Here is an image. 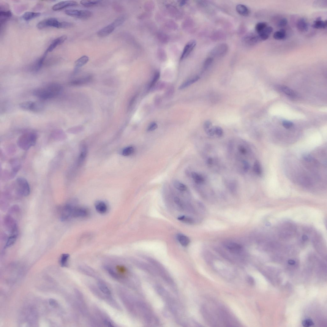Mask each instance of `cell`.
<instances>
[{"label":"cell","instance_id":"cell-1","mask_svg":"<svg viewBox=\"0 0 327 327\" xmlns=\"http://www.w3.org/2000/svg\"><path fill=\"white\" fill-rule=\"evenodd\" d=\"M62 90V86L58 83H51L37 89L33 92L35 96L43 100L51 99L58 96Z\"/></svg>","mask_w":327,"mask_h":327},{"label":"cell","instance_id":"cell-2","mask_svg":"<svg viewBox=\"0 0 327 327\" xmlns=\"http://www.w3.org/2000/svg\"><path fill=\"white\" fill-rule=\"evenodd\" d=\"M37 135L34 132H28L21 135L17 141L18 146L24 151L28 150L35 145Z\"/></svg>","mask_w":327,"mask_h":327},{"label":"cell","instance_id":"cell-3","mask_svg":"<svg viewBox=\"0 0 327 327\" xmlns=\"http://www.w3.org/2000/svg\"><path fill=\"white\" fill-rule=\"evenodd\" d=\"M66 21L60 22L56 18H49L41 21L37 23V28L39 29L53 27L57 28H66Z\"/></svg>","mask_w":327,"mask_h":327},{"label":"cell","instance_id":"cell-4","mask_svg":"<svg viewBox=\"0 0 327 327\" xmlns=\"http://www.w3.org/2000/svg\"><path fill=\"white\" fill-rule=\"evenodd\" d=\"M20 107L24 110L38 112L43 110L44 105L41 102L29 101L21 103Z\"/></svg>","mask_w":327,"mask_h":327},{"label":"cell","instance_id":"cell-5","mask_svg":"<svg viewBox=\"0 0 327 327\" xmlns=\"http://www.w3.org/2000/svg\"><path fill=\"white\" fill-rule=\"evenodd\" d=\"M65 13L68 15L81 19H88L92 15V13L87 10L70 9L65 11Z\"/></svg>","mask_w":327,"mask_h":327},{"label":"cell","instance_id":"cell-6","mask_svg":"<svg viewBox=\"0 0 327 327\" xmlns=\"http://www.w3.org/2000/svg\"><path fill=\"white\" fill-rule=\"evenodd\" d=\"M16 184L18 187V192L21 196L27 197L30 193V188L28 181L22 177H19L16 179Z\"/></svg>","mask_w":327,"mask_h":327},{"label":"cell","instance_id":"cell-7","mask_svg":"<svg viewBox=\"0 0 327 327\" xmlns=\"http://www.w3.org/2000/svg\"><path fill=\"white\" fill-rule=\"evenodd\" d=\"M5 228L11 234V235H17L18 229L15 220L10 215L5 216L4 220Z\"/></svg>","mask_w":327,"mask_h":327},{"label":"cell","instance_id":"cell-8","mask_svg":"<svg viewBox=\"0 0 327 327\" xmlns=\"http://www.w3.org/2000/svg\"><path fill=\"white\" fill-rule=\"evenodd\" d=\"M75 206L71 204H67L64 206L61 210L60 219L62 222L65 221L72 217V212Z\"/></svg>","mask_w":327,"mask_h":327},{"label":"cell","instance_id":"cell-9","mask_svg":"<svg viewBox=\"0 0 327 327\" xmlns=\"http://www.w3.org/2000/svg\"><path fill=\"white\" fill-rule=\"evenodd\" d=\"M78 3L77 2L74 1H62L58 2L52 7V9L54 11H58L62 10L65 8L77 6Z\"/></svg>","mask_w":327,"mask_h":327},{"label":"cell","instance_id":"cell-10","mask_svg":"<svg viewBox=\"0 0 327 327\" xmlns=\"http://www.w3.org/2000/svg\"><path fill=\"white\" fill-rule=\"evenodd\" d=\"M196 45V42L194 40H192L188 43L185 46L183 53L181 57V59L186 58L194 49Z\"/></svg>","mask_w":327,"mask_h":327},{"label":"cell","instance_id":"cell-11","mask_svg":"<svg viewBox=\"0 0 327 327\" xmlns=\"http://www.w3.org/2000/svg\"><path fill=\"white\" fill-rule=\"evenodd\" d=\"M88 211L85 208L74 206L72 212V217L81 218L87 216Z\"/></svg>","mask_w":327,"mask_h":327},{"label":"cell","instance_id":"cell-12","mask_svg":"<svg viewBox=\"0 0 327 327\" xmlns=\"http://www.w3.org/2000/svg\"><path fill=\"white\" fill-rule=\"evenodd\" d=\"M116 28L114 24L111 23L109 25L105 27L98 31L97 33V36L101 37L107 36L112 33Z\"/></svg>","mask_w":327,"mask_h":327},{"label":"cell","instance_id":"cell-13","mask_svg":"<svg viewBox=\"0 0 327 327\" xmlns=\"http://www.w3.org/2000/svg\"><path fill=\"white\" fill-rule=\"evenodd\" d=\"M67 39V37L65 35L60 37L58 38H57L56 39L54 40L53 41L52 43L48 47L46 50L48 52H51L53 51L57 46L61 45L65 42Z\"/></svg>","mask_w":327,"mask_h":327},{"label":"cell","instance_id":"cell-14","mask_svg":"<svg viewBox=\"0 0 327 327\" xmlns=\"http://www.w3.org/2000/svg\"><path fill=\"white\" fill-rule=\"evenodd\" d=\"M244 42L250 45H254L261 41L258 36L249 34L245 36L243 39Z\"/></svg>","mask_w":327,"mask_h":327},{"label":"cell","instance_id":"cell-15","mask_svg":"<svg viewBox=\"0 0 327 327\" xmlns=\"http://www.w3.org/2000/svg\"><path fill=\"white\" fill-rule=\"evenodd\" d=\"M48 52L46 51L43 55L37 61L35 62L33 66L32 67V70L35 72L38 71L42 67L46 56L47 55Z\"/></svg>","mask_w":327,"mask_h":327},{"label":"cell","instance_id":"cell-16","mask_svg":"<svg viewBox=\"0 0 327 327\" xmlns=\"http://www.w3.org/2000/svg\"><path fill=\"white\" fill-rule=\"evenodd\" d=\"M227 50L228 46L227 45H220L214 49L212 51V54L215 55L222 56L226 53Z\"/></svg>","mask_w":327,"mask_h":327},{"label":"cell","instance_id":"cell-17","mask_svg":"<svg viewBox=\"0 0 327 327\" xmlns=\"http://www.w3.org/2000/svg\"><path fill=\"white\" fill-rule=\"evenodd\" d=\"M297 27L299 31L301 32H306L308 29V24L306 19L302 18L300 19L297 22Z\"/></svg>","mask_w":327,"mask_h":327},{"label":"cell","instance_id":"cell-18","mask_svg":"<svg viewBox=\"0 0 327 327\" xmlns=\"http://www.w3.org/2000/svg\"><path fill=\"white\" fill-rule=\"evenodd\" d=\"M225 246L230 252L237 253L240 252L242 249V246L239 244L234 242H228L225 244Z\"/></svg>","mask_w":327,"mask_h":327},{"label":"cell","instance_id":"cell-19","mask_svg":"<svg viewBox=\"0 0 327 327\" xmlns=\"http://www.w3.org/2000/svg\"><path fill=\"white\" fill-rule=\"evenodd\" d=\"M236 9L237 12L241 15L247 16L249 15V10L248 7L242 4L238 5L236 7Z\"/></svg>","mask_w":327,"mask_h":327},{"label":"cell","instance_id":"cell-20","mask_svg":"<svg viewBox=\"0 0 327 327\" xmlns=\"http://www.w3.org/2000/svg\"><path fill=\"white\" fill-rule=\"evenodd\" d=\"M327 25V21H323L320 17L318 18L313 23L312 27L317 29H325Z\"/></svg>","mask_w":327,"mask_h":327},{"label":"cell","instance_id":"cell-21","mask_svg":"<svg viewBox=\"0 0 327 327\" xmlns=\"http://www.w3.org/2000/svg\"><path fill=\"white\" fill-rule=\"evenodd\" d=\"M41 15L40 13L27 12L24 13L21 17L24 20L28 21L39 17Z\"/></svg>","mask_w":327,"mask_h":327},{"label":"cell","instance_id":"cell-22","mask_svg":"<svg viewBox=\"0 0 327 327\" xmlns=\"http://www.w3.org/2000/svg\"><path fill=\"white\" fill-rule=\"evenodd\" d=\"M278 88L280 91L284 93L288 96L292 97H295L296 96L295 92L287 86L280 85L278 86Z\"/></svg>","mask_w":327,"mask_h":327},{"label":"cell","instance_id":"cell-23","mask_svg":"<svg viewBox=\"0 0 327 327\" xmlns=\"http://www.w3.org/2000/svg\"><path fill=\"white\" fill-rule=\"evenodd\" d=\"M95 208L97 211L100 214H104L107 210V205L102 201L97 202L95 204Z\"/></svg>","mask_w":327,"mask_h":327},{"label":"cell","instance_id":"cell-24","mask_svg":"<svg viewBox=\"0 0 327 327\" xmlns=\"http://www.w3.org/2000/svg\"><path fill=\"white\" fill-rule=\"evenodd\" d=\"M88 56H83L78 59L75 62V67L76 68H79L86 64L89 61Z\"/></svg>","mask_w":327,"mask_h":327},{"label":"cell","instance_id":"cell-25","mask_svg":"<svg viewBox=\"0 0 327 327\" xmlns=\"http://www.w3.org/2000/svg\"><path fill=\"white\" fill-rule=\"evenodd\" d=\"M12 13L10 11L1 10L0 11V17H1V23L4 22L7 19L11 17Z\"/></svg>","mask_w":327,"mask_h":327},{"label":"cell","instance_id":"cell-26","mask_svg":"<svg viewBox=\"0 0 327 327\" xmlns=\"http://www.w3.org/2000/svg\"><path fill=\"white\" fill-rule=\"evenodd\" d=\"M101 2V1H82L80 3L84 7H91L99 5Z\"/></svg>","mask_w":327,"mask_h":327},{"label":"cell","instance_id":"cell-27","mask_svg":"<svg viewBox=\"0 0 327 327\" xmlns=\"http://www.w3.org/2000/svg\"><path fill=\"white\" fill-rule=\"evenodd\" d=\"M200 77L198 76H197L191 79L188 80L186 81L184 83H182V85L180 86L179 88V89H184L186 87H188L192 85L193 83L196 82L198 80H199Z\"/></svg>","mask_w":327,"mask_h":327},{"label":"cell","instance_id":"cell-28","mask_svg":"<svg viewBox=\"0 0 327 327\" xmlns=\"http://www.w3.org/2000/svg\"><path fill=\"white\" fill-rule=\"evenodd\" d=\"M192 177L196 184H201L204 183L205 181L204 177L200 174L196 172H193L192 174Z\"/></svg>","mask_w":327,"mask_h":327},{"label":"cell","instance_id":"cell-29","mask_svg":"<svg viewBox=\"0 0 327 327\" xmlns=\"http://www.w3.org/2000/svg\"><path fill=\"white\" fill-rule=\"evenodd\" d=\"M286 36V31L284 29H281L279 31H277L274 33L273 37L275 39L282 40L285 39Z\"/></svg>","mask_w":327,"mask_h":327},{"label":"cell","instance_id":"cell-30","mask_svg":"<svg viewBox=\"0 0 327 327\" xmlns=\"http://www.w3.org/2000/svg\"><path fill=\"white\" fill-rule=\"evenodd\" d=\"M178 238L180 244L182 246H187L190 244V239L186 236L182 235H179L178 236Z\"/></svg>","mask_w":327,"mask_h":327},{"label":"cell","instance_id":"cell-31","mask_svg":"<svg viewBox=\"0 0 327 327\" xmlns=\"http://www.w3.org/2000/svg\"><path fill=\"white\" fill-rule=\"evenodd\" d=\"M17 235H11L7 239L6 243L5 246V249L11 247L14 244L17 239Z\"/></svg>","mask_w":327,"mask_h":327},{"label":"cell","instance_id":"cell-32","mask_svg":"<svg viewBox=\"0 0 327 327\" xmlns=\"http://www.w3.org/2000/svg\"><path fill=\"white\" fill-rule=\"evenodd\" d=\"M91 79L90 77H87L85 78L79 79L71 81L70 83V85H79L88 82L91 80Z\"/></svg>","mask_w":327,"mask_h":327},{"label":"cell","instance_id":"cell-33","mask_svg":"<svg viewBox=\"0 0 327 327\" xmlns=\"http://www.w3.org/2000/svg\"><path fill=\"white\" fill-rule=\"evenodd\" d=\"M98 285L99 289L103 293L107 295H110V291L104 283L102 282H98Z\"/></svg>","mask_w":327,"mask_h":327},{"label":"cell","instance_id":"cell-34","mask_svg":"<svg viewBox=\"0 0 327 327\" xmlns=\"http://www.w3.org/2000/svg\"><path fill=\"white\" fill-rule=\"evenodd\" d=\"M173 184L174 186L176 189L181 191H184L187 189L186 185L178 181H174L173 182Z\"/></svg>","mask_w":327,"mask_h":327},{"label":"cell","instance_id":"cell-35","mask_svg":"<svg viewBox=\"0 0 327 327\" xmlns=\"http://www.w3.org/2000/svg\"><path fill=\"white\" fill-rule=\"evenodd\" d=\"M87 152V148L85 147H83L81 151L78 159V164L81 165L84 161L86 156Z\"/></svg>","mask_w":327,"mask_h":327},{"label":"cell","instance_id":"cell-36","mask_svg":"<svg viewBox=\"0 0 327 327\" xmlns=\"http://www.w3.org/2000/svg\"><path fill=\"white\" fill-rule=\"evenodd\" d=\"M253 170L256 174L258 176H260L262 174V170L260 163L258 161H256L253 166Z\"/></svg>","mask_w":327,"mask_h":327},{"label":"cell","instance_id":"cell-37","mask_svg":"<svg viewBox=\"0 0 327 327\" xmlns=\"http://www.w3.org/2000/svg\"><path fill=\"white\" fill-rule=\"evenodd\" d=\"M267 27V24L266 22H260L256 24L255 30L258 34L260 33Z\"/></svg>","mask_w":327,"mask_h":327},{"label":"cell","instance_id":"cell-38","mask_svg":"<svg viewBox=\"0 0 327 327\" xmlns=\"http://www.w3.org/2000/svg\"><path fill=\"white\" fill-rule=\"evenodd\" d=\"M134 149L133 147H128L124 149L122 154L124 156H129L132 154L134 152Z\"/></svg>","mask_w":327,"mask_h":327},{"label":"cell","instance_id":"cell-39","mask_svg":"<svg viewBox=\"0 0 327 327\" xmlns=\"http://www.w3.org/2000/svg\"><path fill=\"white\" fill-rule=\"evenodd\" d=\"M160 77V73L159 72H157L155 73L153 78L150 83L149 89H151L155 85L157 81L158 80Z\"/></svg>","mask_w":327,"mask_h":327},{"label":"cell","instance_id":"cell-40","mask_svg":"<svg viewBox=\"0 0 327 327\" xmlns=\"http://www.w3.org/2000/svg\"><path fill=\"white\" fill-rule=\"evenodd\" d=\"M69 257V255L68 254H63L61 255L60 260V262L61 266H65L67 265Z\"/></svg>","mask_w":327,"mask_h":327},{"label":"cell","instance_id":"cell-41","mask_svg":"<svg viewBox=\"0 0 327 327\" xmlns=\"http://www.w3.org/2000/svg\"><path fill=\"white\" fill-rule=\"evenodd\" d=\"M125 21V18L123 16H121L117 18L114 20L112 23L114 25L117 27L121 25Z\"/></svg>","mask_w":327,"mask_h":327},{"label":"cell","instance_id":"cell-42","mask_svg":"<svg viewBox=\"0 0 327 327\" xmlns=\"http://www.w3.org/2000/svg\"><path fill=\"white\" fill-rule=\"evenodd\" d=\"M178 219L182 222L190 224H192L193 223V219L189 217L182 216L178 218Z\"/></svg>","mask_w":327,"mask_h":327},{"label":"cell","instance_id":"cell-43","mask_svg":"<svg viewBox=\"0 0 327 327\" xmlns=\"http://www.w3.org/2000/svg\"><path fill=\"white\" fill-rule=\"evenodd\" d=\"M215 134L218 137H221L223 135V130L221 127H214Z\"/></svg>","mask_w":327,"mask_h":327},{"label":"cell","instance_id":"cell-44","mask_svg":"<svg viewBox=\"0 0 327 327\" xmlns=\"http://www.w3.org/2000/svg\"><path fill=\"white\" fill-rule=\"evenodd\" d=\"M273 28L271 26L267 27L266 28L264 29L260 33L258 34H264L269 36L272 33L273 31Z\"/></svg>","mask_w":327,"mask_h":327},{"label":"cell","instance_id":"cell-45","mask_svg":"<svg viewBox=\"0 0 327 327\" xmlns=\"http://www.w3.org/2000/svg\"><path fill=\"white\" fill-rule=\"evenodd\" d=\"M302 325L304 327H308L314 325V323L311 320L306 319L302 321Z\"/></svg>","mask_w":327,"mask_h":327},{"label":"cell","instance_id":"cell-46","mask_svg":"<svg viewBox=\"0 0 327 327\" xmlns=\"http://www.w3.org/2000/svg\"><path fill=\"white\" fill-rule=\"evenodd\" d=\"M288 21L287 19L283 18L280 20L278 23L277 26L280 28L284 27L287 25Z\"/></svg>","mask_w":327,"mask_h":327},{"label":"cell","instance_id":"cell-47","mask_svg":"<svg viewBox=\"0 0 327 327\" xmlns=\"http://www.w3.org/2000/svg\"><path fill=\"white\" fill-rule=\"evenodd\" d=\"M213 59L212 58H207L205 61H204V69H206L210 65L212 61H213Z\"/></svg>","mask_w":327,"mask_h":327},{"label":"cell","instance_id":"cell-48","mask_svg":"<svg viewBox=\"0 0 327 327\" xmlns=\"http://www.w3.org/2000/svg\"><path fill=\"white\" fill-rule=\"evenodd\" d=\"M293 123L292 122L288 121H283L282 125L283 127L286 129H290L293 126Z\"/></svg>","mask_w":327,"mask_h":327},{"label":"cell","instance_id":"cell-49","mask_svg":"<svg viewBox=\"0 0 327 327\" xmlns=\"http://www.w3.org/2000/svg\"><path fill=\"white\" fill-rule=\"evenodd\" d=\"M106 269H107V271L111 276L114 278H116L118 277V274L116 273L115 271L113 270V269L109 268V267H106Z\"/></svg>","mask_w":327,"mask_h":327},{"label":"cell","instance_id":"cell-50","mask_svg":"<svg viewBox=\"0 0 327 327\" xmlns=\"http://www.w3.org/2000/svg\"><path fill=\"white\" fill-rule=\"evenodd\" d=\"M158 126L156 123L155 122L152 123L148 127L147 131H153L156 129L157 128Z\"/></svg>","mask_w":327,"mask_h":327},{"label":"cell","instance_id":"cell-51","mask_svg":"<svg viewBox=\"0 0 327 327\" xmlns=\"http://www.w3.org/2000/svg\"><path fill=\"white\" fill-rule=\"evenodd\" d=\"M19 208L18 206L16 205L13 206L12 207H11L9 210V213L10 214L16 213L18 212Z\"/></svg>","mask_w":327,"mask_h":327},{"label":"cell","instance_id":"cell-52","mask_svg":"<svg viewBox=\"0 0 327 327\" xmlns=\"http://www.w3.org/2000/svg\"><path fill=\"white\" fill-rule=\"evenodd\" d=\"M174 202L176 204L178 205V206L181 209L183 208V204H182V201L178 197H176L174 198Z\"/></svg>","mask_w":327,"mask_h":327},{"label":"cell","instance_id":"cell-53","mask_svg":"<svg viewBox=\"0 0 327 327\" xmlns=\"http://www.w3.org/2000/svg\"><path fill=\"white\" fill-rule=\"evenodd\" d=\"M242 164H243V168L244 171L245 172L248 171L250 167L249 163L246 161H244L242 162Z\"/></svg>","mask_w":327,"mask_h":327},{"label":"cell","instance_id":"cell-54","mask_svg":"<svg viewBox=\"0 0 327 327\" xmlns=\"http://www.w3.org/2000/svg\"><path fill=\"white\" fill-rule=\"evenodd\" d=\"M238 151L240 153L244 155L246 154L247 151L246 149H245L244 147L242 145H240L238 146Z\"/></svg>","mask_w":327,"mask_h":327},{"label":"cell","instance_id":"cell-55","mask_svg":"<svg viewBox=\"0 0 327 327\" xmlns=\"http://www.w3.org/2000/svg\"><path fill=\"white\" fill-rule=\"evenodd\" d=\"M206 131L207 134L210 136H212L215 135L214 127L210 128Z\"/></svg>","mask_w":327,"mask_h":327},{"label":"cell","instance_id":"cell-56","mask_svg":"<svg viewBox=\"0 0 327 327\" xmlns=\"http://www.w3.org/2000/svg\"><path fill=\"white\" fill-rule=\"evenodd\" d=\"M212 126V123L210 121H206L204 123V129L206 130L210 129Z\"/></svg>","mask_w":327,"mask_h":327},{"label":"cell","instance_id":"cell-57","mask_svg":"<svg viewBox=\"0 0 327 327\" xmlns=\"http://www.w3.org/2000/svg\"><path fill=\"white\" fill-rule=\"evenodd\" d=\"M137 96H138L136 94V95H135V96L133 97V98H132V99H131V100L130 101L129 103V107H132V106L133 105V103H134L136 99H137Z\"/></svg>","mask_w":327,"mask_h":327},{"label":"cell","instance_id":"cell-58","mask_svg":"<svg viewBox=\"0 0 327 327\" xmlns=\"http://www.w3.org/2000/svg\"><path fill=\"white\" fill-rule=\"evenodd\" d=\"M104 322H105V325H107L108 326H109V327H113V326L112 324L111 323V322H110V321H109L107 320H105Z\"/></svg>","mask_w":327,"mask_h":327},{"label":"cell","instance_id":"cell-59","mask_svg":"<svg viewBox=\"0 0 327 327\" xmlns=\"http://www.w3.org/2000/svg\"><path fill=\"white\" fill-rule=\"evenodd\" d=\"M213 160L212 158L210 157L207 160V163L209 165H212L213 164Z\"/></svg>","mask_w":327,"mask_h":327},{"label":"cell","instance_id":"cell-60","mask_svg":"<svg viewBox=\"0 0 327 327\" xmlns=\"http://www.w3.org/2000/svg\"><path fill=\"white\" fill-rule=\"evenodd\" d=\"M288 263L290 265H294L295 264V262L293 260H288Z\"/></svg>","mask_w":327,"mask_h":327},{"label":"cell","instance_id":"cell-61","mask_svg":"<svg viewBox=\"0 0 327 327\" xmlns=\"http://www.w3.org/2000/svg\"><path fill=\"white\" fill-rule=\"evenodd\" d=\"M308 239V237L306 235H304L302 236V239H303L304 241H306Z\"/></svg>","mask_w":327,"mask_h":327},{"label":"cell","instance_id":"cell-62","mask_svg":"<svg viewBox=\"0 0 327 327\" xmlns=\"http://www.w3.org/2000/svg\"><path fill=\"white\" fill-rule=\"evenodd\" d=\"M248 281L250 283H251V284H252L253 282V280L252 278L251 277H249L248 278Z\"/></svg>","mask_w":327,"mask_h":327},{"label":"cell","instance_id":"cell-63","mask_svg":"<svg viewBox=\"0 0 327 327\" xmlns=\"http://www.w3.org/2000/svg\"><path fill=\"white\" fill-rule=\"evenodd\" d=\"M185 3H186V2H185V1H182V2L181 3V5H184Z\"/></svg>","mask_w":327,"mask_h":327}]
</instances>
